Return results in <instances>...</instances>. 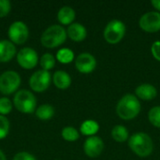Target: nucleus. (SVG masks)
Instances as JSON below:
<instances>
[{"label":"nucleus","mask_w":160,"mask_h":160,"mask_svg":"<svg viewBox=\"0 0 160 160\" xmlns=\"http://www.w3.org/2000/svg\"><path fill=\"white\" fill-rule=\"evenodd\" d=\"M54 108L51 104H42L38 106L35 112L36 116L42 121H48L52 119L54 115Z\"/></svg>","instance_id":"aec40b11"},{"label":"nucleus","mask_w":160,"mask_h":160,"mask_svg":"<svg viewBox=\"0 0 160 160\" xmlns=\"http://www.w3.org/2000/svg\"><path fill=\"white\" fill-rule=\"evenodd\" d=\"M112 137L117 142H125L129 139V132L123 125H116L112 129Z\"/></svg>","instance_id":"6ab92c4d"},{"label":"nucleus","mask_w":160,"mask_h":160,"mask_svg":"<svg viewBox=\"0 0 160 160\" xmlns=\"http://www.w3.org/2000/svg\"><path fill=\"white\" fill-rule=\"evenodd\" d=\"M61 135L62 138L67 142H76L80 138L79 131L71 126L65 127L61 131Z\"/></svg>","instance_id":"5701e85b"},{"label":"nucleus","mask_w":160,"mask_h":160,"mask_svg":"<svg viewBox=\"0 0 160 160\" xmlns=\"http://www.w3.org/2000/svg\"><path fill=\"white\" fill-rule=\"evenodd\" d=\"M39 65L41 67V69L49 71L52 69L55 66V57L52 53L46 52L41 55L39 59Z\"/></svg>","instance_id":"4be33fe9"},{"label":"nucleus","mask_w":160,"mask_h":160,"mask_svg":"<svg viewBox=\"0 0 160 160\" xmlns=\"http://www.w3.org/2000/svg\"><path fill=\"white\" fill-rule=\"evenodd\" d=\"M75 68L81 73H91L97 68L96 57L89 52H82L75 58Z\"/></svg>","instance_id":"9b49d317"},{"label":"nucleus","mask_w":160,"mask_h":160,"mask_svg":"<svg viewBox=\"0 0 160 160\" xmlns=\"http://www.w3.org/2000/svg\"><path fill=\"white\" fill-rule=\"evenodd\" d=\"M151 5L156 8L158 12H160V0H152Z\"/></svg>","instance_id":"c756f323"},{"label":"nucleus","mask_w":160,"mask_h":160,"mask_svg":"<svg viewBox=\"0 0 160 160\" xmlns=\"http://www.w3.org/2000/svg\"><path fill=\"white\" fill-rule=\"evenodd\" d=\"M52 76L49 71L39 69L35 71L29 79V86L31 90L37 93L45 92L51 84Z\"/></svg>","instance_id":"6e6552de"},{"label":"nucleus","mask_w":160,"mask_h":160,"mask_svg":"<svg viewBox=\"0 0 160 160\" xmlns=\"http://www.w3.org/2000/svg\"><path fill=\"white\" fill-rule=\"evenodd\" d=\"M67 35L68 37L75 41V42H81L83 41L87 37V30L84 25H82L80 22H73L70 25H68L67 29Z\"/></svg>","instance_id":"ddd939ff"},{"label":"nucleus","mask_w":160,"mask_h":160,"mask_svg":"<svg viewBox=\"0 0 160 160\" xmlns=\"http://www.w3.org/2000/svg\"><path fill=\"white\" fill-rule=\"evenodd\" d=\"M75 58L74 52L69 48H62L56 52V60L61 64H69Z\"/></svg>","instance_id":"412c9836"},{"label":"nucleus","mask_w":160,"mask_h":160,"mask_svg":"<svg viewBox=\"0 0 160 160\" xmlns=\"http://www.w3.org/2000/svg\"><path fill=\"white\" fill-rule=\"evenodd\" d=\"M11 9V3L8 0H0V18L8 15Z\"/></svg>","instance_id":"bb28decb"},{"label":"nucleus","mask_w":160,"mask_h":160,"mask_svg":"<svg viewBox=\"0 0 160 160\" xmlns=\"http://www.w3.org/2000/svg\"><path fill=\"white\" fill-rule=\"evenodd\" d=\"M21 76L14 70H7L0 75V93L11 95L16 93L21 85Z\"/></svg>","instance_id":"423d86ee"},{"label":"nucleus","mask_w":160,"mask_h":160,"mask_svg":"<svg viewBox=\"0 0 160 160\" xmlns=\"http://www.w3.org/2000/svg\"><path fill=\"white\" fill-rule=\"evenodd\" d=\"M126 30V24L121 20L113 19L106 24L103 37L108 43L117 44L124 38Z\"/></svg>","instance_id":"39448f33"},{"label":"nucleus","mask_w":160,"mask_h":160,"mask_svg":"<svg viewBox=\"0 0 160 160\" xmlns=\"http://www.w3.org/2000/svg\"><path fill=\"white\" fill-rule=\"evenodd\" d=\"M8 36L13 44L22 45L25 43L29 38L28 26L22 21H15L9 25Z\"/></svg>","instance_id":"0eeeda50"},{"label":"nucleus","mask_w":160,"mask_h":160,"mask_svg":"<svg viewBox=\"0 0 160 160\" xmlns=\"http://www.w3.org/2000/svg\"><path fill=\"white\" fill-rule=\"evenodd\" d=\"M12 160H37L36 157L28 152H19L17 153Z\"/></svg>","instance_id":"cd10ccee"},{"label":"nucleus","mask_w":160,"mask_h":160,"mask_svg":"<svg viewBox=\"0 0 160 160\" xmlns=\"http://www.w3.org/2000/svg\"><path fill=\"white\" fill-rule=\"evenodd\" d=\"M104 150L103 140L98 136L88 137L83 143L84 154L91 158H96L99 157Z\"/></svg>","instance_id":"f8f14e48"},{"label":"nucleus","mask_w":160,"mask_h":160,"mask_svg":"<svg viewBox=\"0 0 160 160\" xmlns=\"http://www.w3.org/2000/svg\"><path fill=\"white\" fill-rule=\"evenodd\" d=\"M151 52L154 58L160 62V40L153 42L151 46Z\"/></svg>","instance_id":"c85d7f7f"},{"label":"nucleus","mask_w":160,"mask_h":160,"mask_svg":"<svg viewBox=\"0 0 160 160\" xmlns=\"http://www.w3.org/2000/svg\"><path fill=\"white\" fill-rule=\"evenodd\" d=\"M0 160H7V158L4 154V152L0 149Z\"/></svg>","instance_id":"7c9ffc66"},{"label":"nucleus","mask_w":160,"mask_h":160,"mask_svg":"<svg viewBox=\"0 0 160 160\" xmlns=\"http://www.w3.org/2000/svg\"><path fill=\"white\" fill-rule=\"evenodd\" d=\"M16 58L19 66L24 69H33L39 61L37 51L30 47L22 48L17 52Z\"/></svg>","instance_id":"1a4fd4ad"},{"label":"nucleus","mask_w":160,"mask_h":160,"mask_svg":"<svg viewBox=\"0 0 160 160\" xmlns=\"http://www.w3.org/2000/svg\"><path fill=\"white\" fill-rule=\"evenodd\" d=\"M13 105L20 112L30 114L35 112L37 110V98L29 90H18L14 95Z\"/></svg>","instance_id":"20e7f679"},{"label":"nucleus","mask_w":160,"mask_h":160,"mask_svg":"<svg viewBox=\"0 0 160 160\" xmlns=\"http://www.w3.org/2000/svg\"><path fill=\"white\" fill-rule=\"evenodd\" d=\"M16 54V47L10 40H0V63H8L11 61Z\"/></svg>","instance_id":"2eb2a0df"},{"label":"nucleus","mask_w":160,"mask_h":160,"mask_svg":"<svg viewBox=\"0 0 160 160\" xmlns=\"http://www.w3.org/2000/svg\"><path fill=\"white\" fill-rule=\"evenodd\" d=\"M10 124L6 116L0 115V140L5 139L9 132Z\"/></svg>","instance_id":"a878e982"},{"label":"nucleus","mask_w":160,"mask_h":160,"mask_svg":"<svg viewBox=\"0 0 160 160\" xmlns=\"http://www.w3.org/2000/svg\"><path fill=\"white\" fill-rule=\"evenodd\" d=\"M140 27L147 33H157L160 31V12L148 11L142 15L139 21Z\"/></svg>","instance_id":"9d476101"},{"label":"nucleus","mask_w":160,"mask_h":160,"mask_svg":"<svg viewBox=\"0 0 160 160\" xmlns=\"http://www.w3.org/2000/svg\"><path fill=\"white\" fill-rule=\"evenodd\" d=\"M141 109L139 98L133 94H127L119 99L116 105V113L121 119L128 121L136 118L141 112Z\"/></svg>","instance_id":"f257e3e1"},{"label":"nucleus","mask_w":160,"mask_h":160,"mask_svg":"<svg viewBox=\"0 0 160 160\" xmlns=\"http://www.w3.org/2000/svg\"><path fill=\"white\" fill-rule=\"evenodd\" d=\"M128 144L130 150L140 158H147L154 151L153 140L145 132L132 134L128 141Z\"/></svg>","instance_id":"f03ea898"},{"label":"nucleus","mask_w":160,"mask_h":160,"mask_svg":"<svg viewBox=\"0 0 160 160\" xmlns=\"http://www.w3.org/2000/svg\"><path fill=\"white\" fill-rule=\"evenodd\" d=\"M56 160H57V159H56Z\"/></svg>","instance_id":"2f4dec72"},{"label":"nucleus","mask_w":160,"mask_h":160,"mask_svg":"<svg viewBox=\"0 0 160 160\" xmlns=\"http://www.w3.org/2000/svg\"><path fill=\"white\" fill-rule=\"evenodd\" d=\"M148 119L154 127L160 128V106H155L150 109Z\"/></svg>","instance_id":"b1692460"},{"label":"nucleus","mask_w":160,"mask_h":160,"mask_svg":"<svg viewBox=\"0 0 160 160\" xmlns=\"http://www.w3.org/2000/svg\"><path fill=\"white\" fill-rule=\"evenodd\" d=\"M135 96L139 99L142 100H153L158 96V89L150 83H142L135 89Z\"/></svg>","instance_id":"4468645a"},{"label":"nucleus","mask_w":160,"mask_h":160,"mask_svg":"<svg viewBox=\"0 0 160 160\" xmlns=\"http://www.w3.org/2000/svg\"><path fill=\"white\" fill-rule=\"evenodd\" d=\"M67 30L60 24H52L46 28L40 37V43L48 49L57 48L67 39Z\"/></svg>","instance_id":"7ed1b4c3"},{"label":"nucleus","mask_w":160,"mask_h":160,"mask_svg":"<svg viewBox=\"0 0 160 160\" xmlns=\"http://www.w3.org/2000/svg\"><path fill=\"white\" fill-rule=\"evenodd\" d=\"M80 131L82 135L88 137L96 136V134L99 131V124L92 119L85 120L82 123L80 127Z\"/></svg>","instance_id":"a211bd4d"},{"label":"nucleus","mask_w":160,"mask_h":160,"mask_svg":"<svg viewBox=\"0 0 160 160\" xmlns=\"http://www.w3.org/2000/svg\"><path fill=\"white\" fill-rule=\"evenodd\" d=\"M12 109H13V103L7 97L0 98V115L6 116L9 114Z\"/></svg>","instance_id":"393cba45"},{"label":"nucleus","mask_w":160,"mask_h":160,"mask_svg":"<svg viewBox=\"0 0 160 160\" xmlns=\"http://www.w3.org/2000/svg\"><path fill=\"white\" fill-rule=\"evenodd\" d=\"M76 18V12L70 6H63L57 12V20L63 25H70Z\"/></svg>","instance_id":"f3484780"},{"label":"nucleus","mask_w":160,"mask_h":160,"mask_svg":"<svg viewBox=\"0 0 160 160\" xmlns=\"http://www.w3.org/2000/svg\"><path fill=\"white\" fill-rule=\"evenodd\" d=\"M52 82L58 89L66 90L71 84V77L64 70H57L52 75Z\"/></svg>","instance_id":"dca6fc26"}]
</instances>
